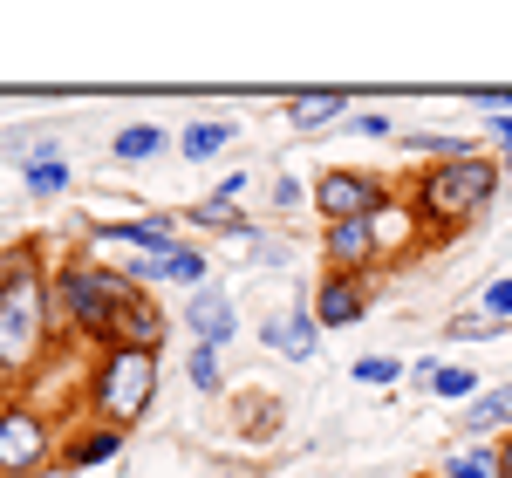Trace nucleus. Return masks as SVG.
Instances as JSON below:
<instances>
[{
    "instance_id": "obj_33",
    "label": "nucleus",
    "mask_w": 512,
    "mask_h": 478,
    "mask_svg": "<svg viewBox=\"0 0 512 478\" xmlns=\"http://www.w3.org/2000/svg\"><path fill=\"white\" fill-rule=\"evenodd\" d=\"M0 308H7V253H0Z\"/></svg>"
},
{
    "instance_id": "obj_8",
    "label": "nucleus",
    "mask_w": 512,
    "mask_h": 478,
    "mask_svg": "<svg viewBox=\"0 0 512 478\" xmlns=\"http://www.w3.org/2000/svg\"><path fill=\"white\" fill-rule=\"evenodd\" d=\"M308 308H315L321 328H355V321L369 315V274H328Z\"/></svg>"
},
{
    "instance_id": "obj_19",
    "label": "nucleus",
    "mask_w": 512,
    "mask_h": 478,
    "mask_svg": "<svg viewBox=\"0 0 512 478\" xmlns=\"http://www.w3.org/2000/svg\"><path fill=\"white\" fill-rule=\"evenodd\" d=\"M512 424V390H485L478 403H465V431H499Z\"/></svg>"
},
{
    "instance_id": "obj_30",
    "label": "nucleus",
    "mask_w": 512,
    "mask_h": 478,
    "mask_svg": "<svg viewBox=\"0 0 512 478\" xmlns=\"http://www.w3.org/2000/svg\"><path fill=\"white\" fill-rule=\"evenodd\" d=\"M239 192H246V171H233V178H226V185H219V192H212V199H226V205H239Z\"/></svg>"
},
{
    "instance_id": "obj_1",
    "label": "nucleus",
    "mask_w": 512,
    "mask_h": 478,
    "mask_svg": "<svg viewBox=\"0 0 512 478\" xmlns=\"http://www.w3.org/2000/svg\"><path fill=\"white\" fill-rule=\"evenodd\" d=\"M144 287L123 274V267H96V260H62L48 274V308H55V335L62 342H96L110 349L117 315L137 301Z\"/></svg>"
},
{
    "instance_id": "obj_32",
    "label": "nucleus",
    "mask_w": 512,
    "mask_h": 478,
    "mask_svg": "<svg viewBox=\"0 0 512 478\" xmlns=\"http://www.w3.org/2000/svg\"><path fill=\"white\" fill-rule=\"evenodd\" d=\"M499 478H512V431H506V444H499Z\"/></svg>"
},
{
    "instance_id": "obj_24",
    "label": "nucleus",
    "mask_w": 512,
    "mask_h": 478,
    "mask_svg": "<svg viewBox=\"0 0 512 478\" xmlns=\"http://www.w3.org/2000/svg\"><path fill=\"white\" fill-rule=\"evenodd\" d=\"M444 328H451V342H492V335H499L506 321H492L485 308H465V315H451Z\"/></svg>"
},
{
    "instance_id": "obj_21",
    "label": "nucleus",
    "mask_w": 512,
    "mask_h": 478,
    "mask_svg": "<svg viewBox=\"0 0 512 478\" xmlns=\"http://www.w3.org/2000/svg\"><path fill=\"white\" fill-rule=\"evenodd\" d=\"M185 219H192L198 233H246V219H239V205H226V199H198L192 212H185Z\"/></svg>"
},
{
    "instance_id": "obj_29",
    "label": "nucleus",
    "mask_w": 512,
    "mask_h": 478,
    "mask_svg": "<svg viewBox=\"0 0 512 478\" xmlns=\"http://www.w3.org/2000/svg\"><path fill=\"white\" fill-rule=\"evenodd\" d=\"M349 130H355V137H390V117H355Z\"/></svg>"
},
{
    "instance_id": "obj_35",
    "label": "nucleus",
    "mask_w": 512,
    "mask_h": 478,
    "mask_svg": "<svg viewBox=\"0 0 512 478\" xmlns=\"http://www.w3.org/2000/svg\"><path fill=\"white\" fill-rule=\"evenodd\" d=\"M0 403H7V376H0Z\"/></svg>"
},
{
    "instance_id": "obj_15",
    "label": "nucleus",
    "mask_w": 512,
    "mask_h": 478,
    "mask_svg": "<svg viewBox=\"0 0 512 478\" xmlns=\"http://www.w3.org/2000/svg\"><path fill=\"white\" fill-rule=\"evenodd\" d=\"M117 451H123V431H117V424H89L82 438L62 444V465H69V472H82V465H110Z\"/></svg>"
},
{
    "instance_id": "obj_23",
    "label": "nucleus",
    "mask_w": 512,
    "mask_h": 478,
    "mask_svg": "<svg viewBox=\"0 0 512 478\" xmlns=\"http://www.w3.org/2000/svg\"><path fill=\"white\" fill-rule=\"evenodd\" d=\"M185 376H192V390H198V397H219V390H226V376H219V349H192Z\"/></svg>"
},
{
    "instance_id": "obj_27",
    "label": "nucleus",
    "mask_w": 512,
    "mask_h": 478,
    "mask_svg": "<svg viewBox=\"0 0 512 478\" xmlns=\"http://www.w3.org/2000/svg\"><path fill=\"white\" fill-rule=\"evenodd\" d=\"M301 199H315V192H301L294 178H274V212H294Z\"/></svg>"
},
{
    "instance_id": "obj_18",
    "label": "nucleus",
    "mask_w": 512,
    "mask_h": 478,
    "mask_svg": "<svg viewBox=\"0 0 512 478\" xmlns=\"http://www.w3.org/2000/svg\"><path fill=\"white\" fill-rule=\"evenodd\" d=\"M444 478H499V444H472V451H451Z\"/></svg>"
},
{
    "instance_id": "obj_7",
    "label": "nucleus",
    "mask_w": 512,
    "mask_h": 478,
    "mask_svg": "<svg viewBox=\"0 0 512 478\" xmlns=\"http://www.w3.org/2000/svg\"><path fill=\"white\" fill-rule=\"evenodd\" d=\"M321 253H328V274H369V267L383 260L376 219H342V226H321Z\"/></svg>"
},
{
    "instance_id": "obj_22",
    "label": "nucleus",
    "mask_w": 512,
    "mask_h": 478,
    "mask_svg": "<svg viewBox=\"0 0 512 478\" xmlns=\"http://www.w3.org/2000/svg\"><path fill=\"white\" fill-rule=\"evenodd\" d=\"M28 192H35V199L69 192V158H28Z\"/></svg>"
},
{
    "instance_id": "obj_9",
    "label": "nucleus",
    "mask_w": 512,
    "mask_h": 478,
    "mask_svg": "<svg viewBox=\"0 0 512 478\" xmlns=\"http://www.w3.org/2000/svg\"><path fill=\"white\" fill-rule=\"evenodd\" d=\"M178 321L192 328L198 349H219V342H233V294H226V287H198Z\"/></svg>"
},
{
    "instance_id": "obj_25",
    "label": "nucleus",
    "mask_w": 512,
    "mask_h": 478,
    "mask_svg": "<svg viewBox=\"0 0 512 478\" xmlns=\"http://www.w3.org/2000/svg\"><path fill=\"white\" fill-rule=\"evenodd\" d=\"M396 376H403V362H396V356H362V362H355V383H362V390H390Z\"/></svg>"
},
{
    "instance_id": "obj_14",
    "label": "nucleus",
    "mask_w": 512,
    "mask_h": 478,
    "mask_svg": "<svg viewBox=\"0 0 512 478\" xmlns=\"http://www.w3.org/2000/svg\"><path fill=\"white\" fill-rule=\"evenodd\" d=\"M342 117H349L342 89H301V96H287V123L294 130H321V123H342Z\"/></svg>"
},
{
    "instance_id": "obj_16",
    "label": "nucleus",
    "mask_w": 512,
    "mask_h": 478,
    "mask_svg": "<svg viewBox=\"0 0 512 478\" xmlns=\"http://www.w3.org/2000/svg\"><path fill=\"white\" fill-rule=\"evenodd\" d=\"M226 144H233V123L226 117H205V123H192V130H185V137H178V158H219V151H226Z\"/></svg>"
},
{
    "instance_id": "obj_13",
    "label": "nucleus",
    "mask_w": 512,
    "mask_h": 478,
    "mask_svg": "<svg viewBox=\"0 0 512 478\" xmlns=\"http://www.w3.org/2000/svg\"><path fill=\"white\" fill-rule=\"evenodd\" d=\"M410 376H424V390L444 403H478L485 390H478V369H465V362H417Z\"/></svg>"
},
{
    "instance_id": "obj_3",
    "label": "nucleus",
    "mask_w": 512,
    "mask_h": 478,
    "mask_svg": "<svg viewBox=\"0 0 512 478\" xmlns=\"http://www.w3.org/2000/svg\"><path fill=\"white\" fill-rule=\"evenodd\" d=\"M499 158H451V164H424L417 192H410V212L431 226V233H465L478 212L499 192Z\"/></svg>"
},
{
    "instance_id": "obj_12",
    "label": "nucleus",
    "mask_w": 512,
    "mask_h": 478,
    "mask_svg": "<svg viewBox=\"0 0 512 478\" xmlns=\"http://www.w3.org/2000/svg\"><path fill=\"white\" fill-rule=\"evenodd\" d=\"M260 335H267V349H274V356L308 362V356H315V342H321V321H315V308H287V315H274Z\"/></svg>"
},
{
    "instance_id": "obj_31",
    "label": "nucleus",
    "mask_w": 512,
    "mask_h": 478,
    "mask_svg": "<svg viewBox=\"0 0 512 478\" xmlns=\"http://www.w3.org/2000/svg\"><path fill=\"white\" fill-rule=\"evenodd\" d=\"M492 144H499V151H512V110H506V117H492Z\"/></svg>"
},
{
    "instance_id": "obj_11",
    "label": "nucleus",
    "mask_w": 512,
    "mask_h": 478,
    "mask_svg": "<svg viewBox=\"0 0 512 478\" xmlns=\"http://www.w3.org/2000/svg\"><path fill=\"white\" fill-rule=\"evenodd\" d=\"M164 335H171V315H164L151 294H137V301H130V308L117 315V335H110V349H151V356H158Z\"/></svg>"
},
{
    "instance_id": "obj_26",
    "label": "nucleus",
    "mask_w": 512,
    "mask_h": 478,
    "mask_svg": "<svg viewBox=\"0 0 512 478\" xmlns=\"http://www.w3.org/2000/svg\"><path fill=\"white\" fill-rule=\"evenodd\" d=\"M492 321H512V274H499L492 287H485V301H478Z\"/></svg>"
},
{
    "instance_id": "obj_28",
    "label": "nucleus",
    "mask_w": 512,
    "mask_h": 478,
    "mask_svg": "<svg viewBox=\"0 0 512 478\" xmlns=\"http://www.w3.org/2000/svg\"><path fill=\"white\" fill-rule=\"evenodd\" d=\"M246 424H253L246 438H267V424H274V403H267V397H253V403H246Z\"/></svg>"
},
{
    "instance_id": "obj_2",
    "label": "nucleus",
    "mask_w": 512,
    "mask_h": 478,
    "mask_svg": "<svg viewBox=\"0 0 512 478\" xmlns=\"http://www.w3.org/2000/svg\"><path fill=\"white\" fill-rule=\"evenodd\" d=\"M55 308H48V274H41L35 246H14L7 253V308H0V376L21 383L35 376L41 356L55 349Z\"/></svg>"
},
{
    "instance_id": "obj_10",
    "label": "nucleus",
    "mask_w": 512,
    "mask_h": 478,
    "mask_svg": "<svg viewBox=\"0 0 512 478\" xmlns=\"http://www.w3.org/2000/svg\"><path fill=\"white\" fill-rule=\"evenodd\" d=\"M96 239H103V246H130V253H171V246H185L171 212H144V219H123V226H96Z\"/></svg>"
},
{
    "instance_id": "obj_5",
    "label": "nucleus",
    "mask_w": 512,
    "mask_h": 478,
    "mask_svg": "<svg viewBox=\"0 0 512 478\" xmlns=\"http://www.w3.org/2000/svg\"><path fill=\"white\" fill-rule=\"evenodd\" d=\"M48 458H62L55 424L41 417L35 403L7 397V403H0V478H35Z\"/></svg>"
},
{
    "instance_id": "obj_4",
    "label": "nucleus",
    "mask_w": 512,
    "mask_h": 478,
    "mask_svg": "<svg viewBox=\"0 0 512 478\" xmlns=\"http://www.w3.org/2000/svg\"><path fill=\"white\" fill-rule=\"evenodd\" d=\"M158 397V356L151 349H96V369H89V410L96 424H117L130 431Z\"/></svg>"
},
{
    "instance_id": "obj_17",
    "label": "nucleus",
    "mask_w": 512,
    "mask_h": 478,
    "mask_svg": "<svg viewBox=\"0 0 512 478\" xmlns=\"http://www.w3.org/2000/svg\"><path fill=\"white\" fill-rule=\"evenodd\" d=\"M164 144H171V137H164L158 123H130V130H117V158H123V164H144V158H158Z\"/></svg>"
},
{
    "instance_id": "obj_20",
    "label": "nucleus",
    "mask_w": 512,
    "mask_h": 478,
    "mask_svg": "<svg viewBox=\"0 0 512 478\" xmlns=\"http://www.w3.org/2000/svg\"><path fill=\"white\" fill-rule=\"evenodd\" d=\"M403 151H424L431 164H451V158H472V144L444 137V130H403Z\"/></svg>"
},
{
    "instance_id": "obj_6",
    "label": "nucleus",
    "mask_w": 512,
    "mask_h": 478,
    "mask_svg": "<svg viewBox=\"0 0 512 478\" xmlns=\"http://www.w3.org/2000/svg\"><path fill=\"white\" fill-rule=\"evenodd\" d=\"M390 205V185L376 171H355V164H335L315 178V212L321 226H342V219H376Z\"/></svg>"
},
{
    "instance_id": "obj_34",
    "label": "nucleus",
    "mask_w": 512,
    "mask_h": 478,
    "mask_svg": "<svg viewBox=\"0 0 512 478\" xmlns=\"http://www.w3.org/2000/svg\"><path fill=\"white\" fill-rule=\"evenodd\" d=\"M499 171H506V178H512V151H506V158H499Z\"/></svg>"
}]
</instances>
